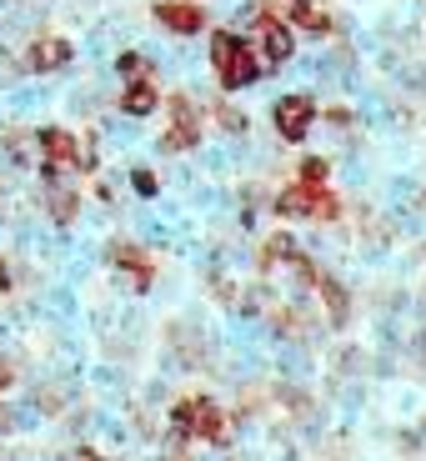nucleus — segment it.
I'll return each mask as SVG.
<instances>
[{"mask_svg":"<svg viewBox=\"0 0 426 461\" xmlns=\"http://www.w3.org/2000/svg\"><path fill=\"white\" fill-rule=\"evenodd\" d=\"M76 211H81V196H76V191H50V216H56L60 226H70Z\"/></svg>","mask_w":426,"mask_h":461,"instance_id":"nucleus-13","label":"nucleus"},{"mask_svg":"<svg viewBox=\"0 0 426 461\" xmlns=\"http://www.w3.org/2000/svg\"><path fill=\"white\" fill-rule=\"evenodd\" d=\"M291 31L306 35H331V15L316 5V0H291Z\"/></svg>","mask_w":426,"mask_h":461,"instance_id":"nucleus-11","label":"nucleus"},{"mask_svg":"<svg viewBox=\"0 0 426 461\" xmlns=\"http://www.w3.org/2000/svg\"><path fill=\"white\" fill-rule=\"evenodd\" d=\"M115 70H121V76H126V81H140V76H150L146 56H136V50H126V56L115 60Z\"/></svg>","mask_w":426,"mask_h":461,"instance_id":"nucleus-14","label":"nucleus"},{"mask_svg":"<svg viewBox=\"0 0 426 461\" xmlns=\"http://www.w3.org/2000/svg\"><path fill=\"white\" fill-rule=\"evenodd\" d=\"M251 46H256V56H261L266 70L286 66L291 50H296V31H291L276 11H261V15H256V41H251Z\"/></svg>","mask_w":426,"mask_h":461,"instance_id":"nucleus-4","label":"nucleus"},{"mask_svg":"<svg viewBox=\"0 0 426 461\" xmlns=\"http://www.w3.org/2000/svg\"><path fill=\"white\" fill-rule=\"evenodd\" d=\"M35 150H41V161H46V176H56V171H81V136H70L66 126L35 131Z\"/></svg>","mask_w":426,"mask_h":461,"instance_id":"nucleus-5","label":"nucleus"},{"mask_svg":"<svg viewBox=\"0 0 426 461\" xmlns=\"http://www.w3.org/2000/svg\"><path fill=\"white\" fill-rule=\"evenodd\" d=\"M211 66H216L221 91H241V86H256L266 76L256 46L236 31H211Z\"/></svg>","mask_w":426,"mask_h":461,"instance_id":"nucleus-1","label":"nucleus"},{"mask_svg":"<svg viewBox=\"0 0 426 461\" xmlns=\"http://www.w3.org/2000/svg\"><path fill=\"white\" fill-rule=\"evenodd\" d=\"M326 171H331V166H326L322 156H306V161H301V181H326Z\"/></svg>","mask_w":426,"mask_h":461,"instance_id":"nucleus-15","label":"nucleus"},{"mask_svg":"<svg viewBox=\"0 0 426 461\" xmlns=\"http://www.w3.org/2000/svg\"><path fill=\"white\" fill-rule=\"evenodd\" d=\"M11 381H15V366H11V361H5V357H0V392H5Z\"/></svg>","mask_w":426,"mask_h":461,"instance_id":"nucleus-17","label":"nucleus"},{"mask_svg":"<svg viewBox=\"0 0 426 461\" xmlns=\"http://www.w3.org/2000/svg\"><path fill=\"white\" fill-rule=\"evenodd\" d=\"M131 185H136L140 196H156V176H150V171H136V176H131Z\"/></svg>","mask_w":426,"mask_h":461,"instance_id":"nucleus-16","label":"nucleus"},{"mask_svg":"<svg viewBox=\"0 0 426 461\" xmlns=\"http://www.w3.org/2000/svg\"><path fill=\"white\" fill-rule=\"evenodd\" d=\"M156 105H161V91H156L150 76H140V81H131L126 91H121V111L126 115H150Z\"/></svg>","mask_w":426,"mask_h":461,"instance_id":"nucleus-10","label":"nucleus"},{"mask_svg":"<svg viewBox=\"0 0 426 461\" xmlns=\"http://www.w3.org/2000/svg\"><path fill=\"white\" fill-rule=\"evenodd\" d=\"M156 21H161L171 35H201L206 31L201 0H161V5H156Z\"/></svg>","mask_w":426,"mask_h":461,"instance_id":"nucleus-9","label":"nucleus"},{"mask_svg":"<svg viewBox=\"0 0 426 461\" xmlns=\"http://www.w3.org/2000/svg\"><path fill=\"white\" fill-rule=\"evenodd\" d=\"M70 56H76V46H70L66 35H41V41H31V50H25V70H31V76H50V70H66Z\"/></svg>","mask_w":426,"mask_h":461,"instance_id":"nucleus-8","label":"nucleus"},{"mask_svg":"<svg viewBox=\"0 0 426 461\" xmlns=\"http://www.w3.org/2000/svg\"><path fill=\"white\" fill-rule=\"evenodd\" d=\"M176 437H196V441H211V447H226V411H221L216 402H206V396H191V402L176 406L171 416Z\"/></svg>","mask_w":426,"mask_h":461,"instance_id":"nucleus-2","label":"nucleus"},{"mask_svg":"<svg viewBox=\"0 0 426 461\" xmlns=\"http://www.w3.org/2000/svg\"><path fill=\"white\" fill-rule=\"evenodd\" d=\"M271 115H276V136L296 146V140H306V131H312V121H316V101L312 95H281Z\"/></svg>","mask_w":426,"mask_h":461,"instance_id":"nucleus-7","label":"nucleus"},{"mask_svg":"<svg viewBox=\"0 0 426 461\" xmlns=\"http://www.w3.org/2000/svg\"><path fill=\"white\" fill-rule=\"evenodd\" d=\"M171 126L161 131V150H191L201 140V111L191 105V95H171Z\"/></svg>","mask_w":426,"mask_h":461,"instance_id":"nucleus-6","label":"nucleus"},{"mask_svg":"<svg viewBox=\"0 0 426 461\" xmlns=\"http://www.w3.org/2000/svg\"><path fill=\"white\" fill-rule=\"evenodd\" d=\"M111 261H115V266H131V281H136V291H146L150 276H156V266H150V256L140 251V246H115Z\"/></svg>","mask_w":426,"mask_h":461,"instance_id":"nucleus-12","label":"nucleus"},{"mask_svg":"<svg viewBox=\"0 0 426 461\" xmlns=\"http://www.w3.org/2000/svg\"><path fill=\"white\" fill-rule=\"evenodd\" d=\"M5 286H11V266L0 261V291H5Z\"/></svg>","mask_w":426,"mask_h":461,"instance_id":"nucleus-18","label":"nucleus"},{"mask_svg":"<svg viewBox=\"0 0 426 461\" xmlns=\"http://www.w3.org/2000/svg\"><path fill=\"white\" fill-rule=\"evenodd\" d=\"M281 216H312V221H336L341 216V201L326 191V181H296L276 196Z\"/></svg>","mask_w":426,"mask_h":461,"instance_id":"nucleus-3","label":"nucleus"}]
</instances>
